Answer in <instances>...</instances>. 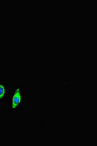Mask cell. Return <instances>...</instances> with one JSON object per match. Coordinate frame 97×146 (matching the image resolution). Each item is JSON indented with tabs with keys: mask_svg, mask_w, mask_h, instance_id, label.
Masks as SVG:
<instances>
[{
	"mask_svg": "<svg viewBox=\"0 0 97 146\" xmlns=\"http://www.w3.org/2000/svg\"><path fill=\"white\" fill-rule=\"evenodd\" d=\"M9 84L7 82L0 79V103L7 101L9 97L8 88Z\"/></svg>",
	"mask_w": 97,
	"mask_h": 146,
	"instance_id": "2",
	"label": "cell"
},
{
	"mask_svg": "<svg viewBox=\"0 0 97 146\" xmlns=\"http://www.w3.org/2000/svg\"><path fill=\"white\" fill-rule=\"evenodd\" d=\"M7 101L9 111L19 113L25 102V86L19 83L14 85L9 95Z\"/></svg>",
	"mask_w": 97,
	"mask_h": 146,
	"instance_id": "1",
	"label": "cell"
}]
</instances>
